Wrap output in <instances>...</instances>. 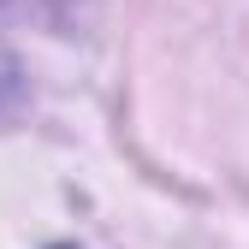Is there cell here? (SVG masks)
<instances>
[]
</instances>
